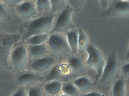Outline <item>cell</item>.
<instances>
[{
  "mask_svg": "<svg viewBox=\"0 0 129 96\" xmlns=\"http://www.w3.org/2000/svg\"><path fill=\"white\" fill-rule=\"evenodd\" d=\"M53 20V16L48 15L39 18L26 24L22 27L23 39L48 31L50 28Z\"/></svg>",
  "mask_w": 129,
  "mask_h": 96,
  "instance_id": "1",
  "label": "cell"
},
{
  "mask_svg": "<svg viewBox=\"0 0 129 96\" xmlns=\"http://www.w3.org/2000/svg\"><path fill=\"white\" fill-rule=\"evenodd\" d=\"M119 62L117 55L114 51L108 55L105 61L102 73L100 78V82L108 84L111 82L118 74Z\"/></svg>",
  "mask_w": 129,
  "mask_h": 96,
  "instance_id": "2",
  "label": "cell"
},
{
  "mask_svg": "<svg viewBox=\"0 0 129 96\" xmlns=\"http://www.w3.org/2000/svg\"><path fill=\"white\" fill-rule=\"evenodd\" d=\"M86 51L88 54V58L86 61V64L89 67L95 69L97 72L94 83L95 85L101 76L105 61L100 51L92 45L88 44Z\"/></svg>",
  "mask_w": 129,
  "mask_h": 96,
  "instance_id": "3",
  "label": "cell"
},
{
  "mask_svg": "<svg viewBox=\"0 0 129 96\" xmlns=\"http://www.w3.org/2000/svg\"><path fill=\"white\" fill-rule=\"evenodd\" d=\"M101 16L103 17L129 16V0H113Z\"/></svg>",
  "mask_w": 129,
  "mask_h": 96,
  "instance_id": "4",
  "label": "cell"
},
{
  "mask_svg": "<svg viewBox=\"0 0 129 96\" xmlns=\"http://www.w3.org/2000/svg\"><path fill=\"white\" fill-rule=\"evenodd\" d=\"M73 11L68 4L59 14L51 32H67L74 28V26L72 23L71 18Z\"/></svg>",
  "mask_w": 129,
  "mask_h": 96,
  "instance_id": "5",
  "label": "cell"
},
{
  "mask_svg": "<svg viewBox=\"0 0 129 96\" xmlns=\"http://www.w3.org/2000/svg\"><path fill=\"white\" fill-rule=\"evenodd\" d=\"M49 43L51 47L62 57L67 56L72 53L68 44L61 36L52 35L49 39Z\"/></svg>",
  "mask_w": 129,
  "mask_h": 96,
  "instance_id": "6",
  "label": "cell"
},
{
  "mask_svg": "<svg viewBox=\"0 0 129 96\" xmlns=\"http://www.w3.org/2000/svg\"><path fill=\"white\" fill-rule=\"evenodd\" d=\"M67 62L72 69L74 78L85 75V66L79 57L75 56L70 57L68 59Z\"/></svg>",
  "mask_w": 129,
  "mask_h": 96,
  "instance_id": "7",
  "label": "cell"
},
{
  "mask_svg": "<svg viewBox=\"0 0 129 96\" xmlns=\"http://www.w3.org/2000/svg\"><path fill=\"white\" fill-rule=\"evenodd\" d=\"M12 62L14 67L17 69L22 68L25 65L26 54L23 47H18L14 50L12 54Z\"/></svg>",
  "mask_w": 129,
  "mask_h": 96,
  "instance_id": "8",
  "label": "cell"
},
{
  "mask_svg": "<svg viewBox=\"0 0 129 96\" xmlns=\"http://www.w3.org/2000/svg\"><path fill=\"white\" fill-rule=\"evenodd\" d=\"M72 82L78 90L84 92L90 90L95 85L94 83L85 75L75 78Z\"/></svg>",
  "mask_w": 129,
  "mask_h": 96,
  "instance_id": "9",
  "label": "cell"
},
{
  "mask_svg": "<svg viewBox=\"0 0 129 96\" xmlns=\"http://www.w3.org/2000/svg\"><path fill=\"white\" fill-rule=\"evenodd\" d=\"M112 96H126L125 83L124 80L120 79L114 83L111 91Z\"/></svg>",
  "mask_w": 129,
  "mask_h": 96,
  "instance_id": "10",
  "label": "cell"
},
{
  "mask_svg": "<svg viewBox=\"0 0 129 96\" xmlns=\"http://www.w3.org/2000/svg\"><path fill=\"white\" fill-rule=\"evenodd\" d=\"M67 34L68 44L72 53H76L78 52V38L77 32L75 30H70L67 32Z\"/></svg>",
  "mask_w": 129,
  "mask_h": 96,
  "instance_id": "11",
  "label": "cell"
},
{
  "mask_svg": "<svg viewBox=\"0 0 129 96\" xmlns=\"http://www.w3.org/2000/svg\"><path fill=\"white\" fill-rule=\"evenodd\" d=\"M54 59L52 58H44L35 61L33 64V69L36 70L41 71L45 70L54 62Z\"/></svg>",
  "mask_w": 129,
  "mask_h": 96,
  "instance_id": "12",
  "label": "cell"
},
{
  "mask_svg": "<svg viewBox=\"0 0 129 96\" xmlns=\"http://www.w3.org/2000/svg\"><path fill=\"white\" fill-rule=\"evenodd\" d=\"M18 11L21 16L26 18L30 17L34 13V9L33 6L28 2H25L19 6Z\"/></svg>",
  "mask_w": 129,
  "mask_h": 96,
  "instance_id": "13",
  "label": "cell"
},
{
  "mask_svg": "<svg viewBox=\"0 0 129 96\" xmlns=\"http://www.w3.org/2000/svg\"><path fill=\"white\" fill-rule=\"evenodd\" d=\"M88 45L87 35L82 30L79 29L78 38V52L79 53L83 54L86 51Z\"/></svg>",
  "mask_w": 129,
  "mask_h": 96,
  "instance_id": "14",
  "label": "cell"
},
{
  "mask_svg": "<svg viewBox=\"0 0 129 96\" xmlns=\"http://www.w3.org/2000/svg\"><path fill=\"white\" fill-rule=\"evenodd\" d=\"M61 90L69 96H75L78 93V90L72 82H65L62 83Z\"/></svg>",
  "mask_w": 129,
  "mask_h": 96,
  "instance_id": "15",
  "label": "cell"
},
{
  "mask_svg": "<svg viewBox=\"0 0 129 96\" xmlns=\"http://www.w3.org/2000/svg\"><path fill=\"white\" fill-rule=\"evenodd\" d=\"M42 77L30 74H25L21 75L18 78V81L23 84H28L43 80Z\"/></svg>",
  "mask_w": 129,
  "mask_h": 96,
  "instance_id": "16",
  "label": "cell"
},
{
  "mask_svg": "<svg viewBox=\"0 0 129 96\" xmlns=\"http://www.w3.org/2000/svg\"><path fill=\"white\" fill-rule=\"evenodd\" d=\"M62 84L59 81H55L47 84L45 86L47 91L51 94H56L61 90Z\"/></svg>",
  "mask_w": 129,
  "mask_h": 96,
  "instance_id": "17",
  "label": "cell"
},
{
  "mask_svg": "<svg viewBox=\"0 0 129 96\" xmlns=\"http://www.w3.org/2000/svg\"><path fill=\"white\" fill-rule=\"evenodd\" d=\"M18 39V37L16 36H7L1 38V47H8L16 42Z\"/></svg>",
  "mask_w": 129,
  "mask_h": 96,
  "instance_id": "18",
  "label": "cell"
},
{
  "mask_svg": "<svg viewBox=\"0 0 129 96\" xmlns=\"http://www.w3.org/2000/svg\"><path fill=\"white\" fill-rule=\"evenodd\" d=\"M57 78H59L64 81V78L60 71L58 65L55 66L52 69L46 78V81H49Z\"/></svg>",
  "mask_w": 129,
  "mask_h": 96,
  "instance_id": "19",
  "label": "cell"
},
{
  "mask_svg": "<svg viewBox=\"0 0 129 96\" xmlns=\"http://www.w3.org/2000/svg\"><path fill=\"white\" fill-rule=\"evenodd\" d=\"M48 38L47 34H42L33 36L28 41L30 43L34 45L40 44L46 40Z\"/></svg>",
  "mask_w": 129,
  "mask_h": 96,
  "instance_id": "20",
  "label": "cell"
},
{
  "mask_svg": "<svg viewBox=\"0 0 129 96\" xmlns=\"http://www.w3.org/2000/svg\"><path fill=\"white\" fill-rule=\"evenodd\" d=\"M84 0H68V4L73 11L77 12L81 8Z\"/></svg>",
  "mask_w": 129,
  "mask_h": 96,
  "instance_id": "21",
  "label": "cell"
},
{
  "mask_svg": "<svg viewBox=\"0 0 129 96\" xmlns=\"http://www.w3.org/2000/svg\"><path fill=\"white\" fill-rule=\"evenodd\" d=\"M65 0H51L52 11L53 12L63 7L65 4Z\"/></svg>",
  "mask_w": 129,
  "mask_h": 96,
  "instance_id": "22",
  "label": "cell"
},
{
  "mask_svg": "<svg viewBox=\"0 0 129 96\" xmlns=\"http://www.w3.org/2000/svg\"><path fill=\"white\" fill-rule=\"evenodd\" d=\"M45 47L42 45H37L33 47L31 49V52L34 55H38L43 53L45 51Z\"/></svg>",
  "mask_w": 129,
  "mask_h": 96,
  "instance_id": "23",
  "label": "cell"
},
{
  "mask_svg": "<svg viewBox=\"0 0 129 96\" xmlns=\"http://www.w3.org/2000/svg\"><path fill=\"white\" fill-rule=\"evenodd\" d=\"M37 4L39 9L40 11L46 10L48 8V0H38Z\"/></svg>",
  "mask_w": 129,
  "mask_h": 96,
  "instance_id": "24",
  "label": "cell"
},
{
  "mask_svg": "<svg viewBox=\"0 0 129 96\" xmlns=\"http://www.w3.org/2000/svg\"><path fill=\"white\" fill-rule=\"evenodd\" d=\"M122 71L125 75H129V62L124 64L122 68Z\"/></svg>",
  "mask_w": 129,
  "mask_h": 96,
  "instance_id": "25",
  "label": "cell"
},
{
  "mask_svg": "<svg viewBox=\"0 0 129 96\" xmlns=\"http://www.w3.org/2000/svg\"><path fill=\"white\" fill-rule=\"evenodd\" d=\"M29 96H41L40 92L36 89L33 88L29 91Z\"/></svg>",
  "mask_w": 129,
  "mask_h": 96,
  "instance_id": "26",
  "label": "cell"
},
{
  "mask_svg": "<svg viewBox=\"0 0 129 96\" xmlns=\"http://www.w3.org/2000/svg\"><path fill=\"white\" fill-rule=\"evenodd\" d=\"M7 14L3 7L0 4V18L2 19L6 18Z\"/></svg>",
  "mask_w": 129,
  "mask_h": 96,
  "instance_id": "27",
  "label": "cell"
},
{
  "mask_svg": "<svg viewBox=\"0 0 129 96\" xmlns=\"http://www.w3.org/2000/svg\"><path fill=\"white\" fill-rule=\"evenodd\" d=\"M103 11L105 10L108 7L110 4L109 2H108L109 0L100 1Z\"/></svg>",
  "mask_w": 129,
  "mask_h": 96,
  "instance_id": "28",
  "label": "cell"
},
{
  "mask_svg": "<svg viewBox=\"0 0 129 96\" xmlns=\"http://www.w3.org/2000/svg\"><path fill=\"white\" fill-rule=\"evenodd\" d=\"M82 96H105L98 93L92 92L86 94Z\"/></svg>",
  "mask_w": 129,
  "mask_h": 96,
  "instance_id": "29",
  "label": "cell"
},
{
  "mask_svg": "<svg viewBox=\"0 0 129 96\" xmlns=\"http://www.w3.org/2000/svg\"><path fill=\"white\" fill-rule=\"evenodd\" d=\"M13 96H25V95L22 91L20 90L17 92Z\"/></svg>",
  "mask_w": 129,
  "mask_h": 96,
  "instance_id": "30",
  "label": "cell"
},
{
  "mask_svg": "<svg viewBox=\"0 0 129 96\" xmlns=\"http://www.w3.org/2000/svg\"><path fill=\"white\" fill-rule=\"evenodd\" d=\"M126 58L128 59L129 58V46L127 51L126 52Z\"/></svg>",
  "mask_w": 129,
  "mask_h": 96,
  "instance_id": "31",
  "label": "cell"
},
{
  "mask_svg": "<svg viewBox=\"0 0 129 96\" xmlns=\"http://www.w3.org/2000/svg\"><path fill=\"white\" fill-rule=\"evenodd\" d=\"M60 96H69L64 94Z\"/></svg>",
  "mask_w": 129,
  "mask_h": 96,
  "instance_id": "32",
  "label": "cell"
},
{
  "mask_svg": "<svg viewBox=\"0 0 129 96\" xmlns=\"http://www.w3.org/2000/svg\"><path fill=\"white\" fill-rule=\"evenodd\" d=\"M48 96H52V95H49Z\"/></svg>",
  "mask_w": 129,
  "mask_h": 96,
  "instance_id": "33",
  "label": "cell"
}]
</instances>
